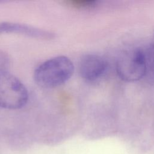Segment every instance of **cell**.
I'll use <instances>...</instances> for the list:
<instances>
[{
	"label": "cell",
	"instance_id": "cell-2",
	"mask_svg": "<svg viewBox=\"0 0 154 154\" xmlns=\"http://www.w3.org/2000/svg\"><path fill=\"white\" fill-rule=\"evenodd\" d=\"M28 94L22 82L5 70H0V106L16 109L27 102Z\"/></svg>",
	"mask_w": 154,
	"mask_h": 154
},
{
	"label": "cell",
	"instance_id": "cell-3",
	"mask_svg": "<svg viewBox=\"0 0 154 154\" xmlns=\"http://www.w3.org/2000/svg\"><path fill=\"white\" fill-rule=\"evenodd\" d=\"M147 59L144 52L138 49L123 52L118 57L116 70L120 78L128 82L140 79L147 72Z\"/></svg>",
	"mask_w": 154,
	"mask_h": 154
},
{
	"label": "cell",
	"instance_id": "cell-5",
	"mask_svg": "<svg viewBox=\"0 0 154 154\" xmlns=\"http://www.w3.org/2000/svg\"><path fill=\"white\" fill-rule=\"evenodd\" d=\"M4 32L20 34L41 39H52L54 37V34L49 31L25 24L9 22L0 23V34Z\"/></svg>",
	"mask_w": 154,
	"mask_h": 154
},
{
	"label": "cell",
	"instance_id": "cell-4",
	"mask_svg": "<svg viewBox=\"0 0 154 154\" xmlns=\"http://www.w3.org/2000/svg\"><path fill=\"white\" fill-rule=\"evenodd\" d=\"M106 63L99 55L87 54L80 60L79 70L82 78L87 81H94L99 78L106 69Z\"/></svg>",
	"mask_w": 154,
	"mask_h": 154
},
{
	"label": "cell",
	"instance_id": "cell-1",
	"mask_svg": "<svg viewBox=\"0 0 154 154\" xmlns=\"http://www.w3.org/2000/svg\"><path fill=\"white\" fill-rule=\"evenodd\" d=\"M73 70V63L68 57L58 56L38 66L34 72V78L40 87L52 88L67 81L72 76Z\"/></svg>",
	"mask_w": 154,
	"mask_h": 154
},
{
	"label": "cell",
	"instance_id": "cell-6",
	"mask_svg": "<svg viewBox=\"0 0 154 154\" xmlns=\"http://www.w3.org/2000/svg\"><path fill=\"white\" fill-rule=\"evenodd\" d=\"M69 4L76 8H90L94 7L97 2L94 0H72Z\"/></svg>",
	"mask_w": 154,
	"mask_h": 154
}]
</instances>
